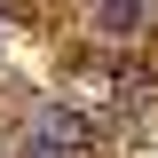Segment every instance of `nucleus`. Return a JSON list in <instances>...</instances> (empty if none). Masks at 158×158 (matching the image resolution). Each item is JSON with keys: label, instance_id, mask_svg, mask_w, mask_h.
I'll use <instances>...</instances> for the list:
<instances>
[{"label": "nucleus", "instance_id": "1", "mask_svg": "<svg viewBox=\"0 0 158 158\" xmlns=\"http://www.w3.org/2000/svg\"><path fill=\"white\" fill-rule=\"evenodd\" d=\"M79 150H87V118L71 103H56V111H40L24 127V158H79Z\"/></svg>", "mask_w": 158, "mask_h": 158}, {"label": "nucleus", "instance_id": "2", "mask_svg": "<svg viewBox=\"0 0 158 158\" xmlns=\"http://www.w3.org/2000/svg\"><path fill=\"white\" fill-rule=\"evenodd\" d=\"M150 16H158V0H103V8H95V32L127 40V32H142Z\"/></svg>", "mask_w": 158, "mask_h": 158}]
</instances>
